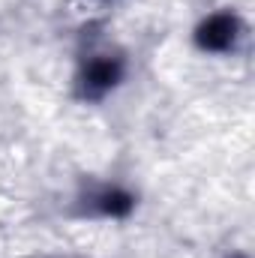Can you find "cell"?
Segmentation results:
<instances>
[{"label": "cell", "instance_id": "6da1fadb", "mask_svg": "<svg viewBox=\"0 0 255 258\" xmlns=\"http://www.w3.org/2000/svg\"><path fill=\"white\" fill-rule=\"evenodd\" d=\"M126 78V57L120 51H93L75 72V96L81 102H102Z\"/></svg>", "mask_w": 255, "mask_h": 258}, {"label": "cell", "instance_id": "7a4b0ae2", "mask_svg": "<svg viewBox=\"0 0 255 258\" xmlns=\"http://www.w3.org/2000/svg\"><path fill=\"white\" fill-rule=\"evenodd\" d=\"M192 42L204 54H234L237 45L243 42V21L231 9L210 12L192 30Z\"/></svg>", "mask_w": 255, "mask_h": 258}, {"label": "cell", "instance_id": "3957f363", "mask_svg": "<svg viewBox=\"0 0 255 258\" xmlns=\"http://www.w3.org/2000/svg\"><path fill=\"white\" fill-rule=\"evenodd\" d=\"M135 204L138 198L120 183H90L75 198L78 216H90V219H126L135 210Z\"/></svg>", "mask_w": 255, "mask_h": 258}, {"label": "cell", "instance_id": "277c9868", "mask_svg": "<svg viewBox=\"0 0 255 258\" xmlns=\"http://www.w3.org/2000/svg\"><path fill=\"white\" fill-rule=\"evenodd\" d=\"M228 258H249V255H243V252H231Z\"/></svg>", "mask_w": 255, "mask_h": 258}]
</instances>
